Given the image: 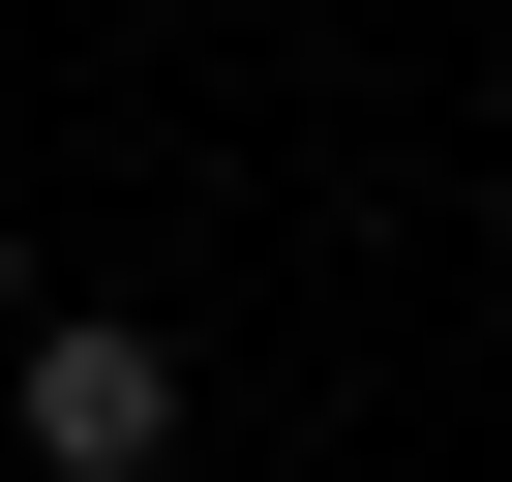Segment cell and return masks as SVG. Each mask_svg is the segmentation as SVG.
Here are the masks:
<instances>
[{"label":"cell","instance_id":"1","mask_svg":"<svg viewBox=\"0 0 512 482\" xmlns=\"http://www.w3.org/2000/svg\"><path fill=\"white\" fill-rule=\"evenodd\" d=\"M0 422H31V482H151V452H181V332L31 302V332H0Z\"/></svg>","mask_w":512,"mask_h":482},{"label":"cell","instance_id":"2","mask_svg":"<svg viewBox=\"0 0 512 482\" xmlns=\"http://www.w3.org/2000/svg\"><path fill=\"white\" fill-rule=\"evenodd\" d=\"M0 332H31V211H0Z\"/></svg>","mask_w":512,"mask_h":482}]
</instances>
